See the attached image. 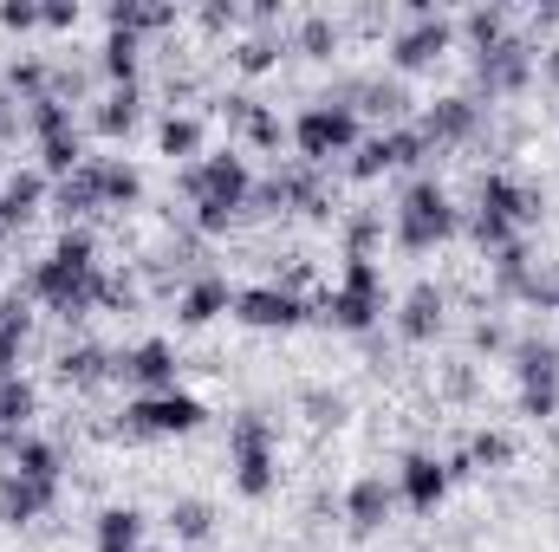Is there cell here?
<instances>
[{
	"instance_id": "32",
	"label": "cell",
	"mask_w": 559,
	"mask_h": 552,
	"mask_svg": "<svg viewBox=\"0 0 559 552\" xmlns=\"http://www.w3.org/2000/svg\"><path fill=\"white\" fill-rule=\"evenodd\" d=\"M176 26H182V7H176V0H111V7H105V33L156 39V33H176Z\"/></svg>"
},
{
	"instance_id": "49",
	"label": "cell",
	"mask_w": 559,
	"mask_h": 552,
	"mask_svg": "<svg viewBox=\"0 0 559 552\" xmlns=\"http://www.w3.org/2000/svg\"><path fill=\"white\" fill-rule=\"evenodd\" d=\"M20 137H26V105L0 85V143H20Z\"/></svg>"
},
{
	"instance_id": "51",
	"label": "cell",
	"mask_w": 559,
	"mask_h": 552,
	"mask_svg": "<svg viewBox=\"0 0 559 552\" xmlns=\"http://www.w3.org/2000/svg\"><path fill=\"white\" fill-rule=\"evenodd\" d=\"M540 85H554L559 92V39L554 46H540Z\"/></svg>"
},
{
	"instance_id": "11",
	"label": "cell",
	"mask_w": 559,
	"mask_h": 552,
	"mask_svg": "<svg viewBox=\"0 0 559 552\" xmlns=\"http://www.w3.org/2000/svg\"><path fill=\"white\" fill-rule=\"evenodd\" d=\"M508 371H514V410L527 416V422H554L559 416V338L514 332Z\"/></svg>"
},
{
	"instance_id": "2",
	"label": "cell",
	"mask_w": 559,
	"mask_h": 552,
	"mask_svg": "<svg viewBox=\"0 0 559 552\" xmlns=\"http://www.w3.org/2000/svg\"><path fill=\"white\" fill-rule=\"evenodd\" d=\"M547 215V189L521 169H481L475 176V202L462 208V235L475 241V254H501L514 241H527Z\"/></svg>"
},
{
	"instance_id": "33",
	"label": "cell",
	"mask_w": 559,
	"mask_h": 552,
	"mask_svg": "<svg viewBox=\"0 0 559 552\" xmlns=\"http://www.w3.org/2000/svg\"><path fill=\"white\" fill-rule=\"evenodd\" d=\"M143 59H150V39H138V33H105L98 52H92V72L105 85H143Z\"/></svg>"
},
{
	"instance_id": "48",
	"label": "cell",
	"mask_w": 559,
	"mask_h": 552,
	"mask_svg": "<svg viewBox=\"0 0 559 552\" xmlns=\"http://www.w3.org/2000/svg\"><path fill=\"white\" fill-rule=\"evenodd\" d=\"M299 404H306V416H312V422H319V429H325V422H332V429H338V422H345V410H352V404H345V397H338V391H306V397H299Z\"/></svg>"
},
{
	"instance_id": "20",
	"label": "cell",
	"mask_w": 559,
	"mask_h": 552,
	"mask_svg": "<svg viewBox=\"0 0 559 552\" xmlns=\"http://www.w3.org/2000/svg\"><path fill=\"white\" fill-rule=\"evenodd\" d=\"M59 494H66V481L0 468V527H7V533H26V527L52 520V514H59Z\"/></svg>"
},
{
	"instance_id": "47",
	"label": "cell",
	"mask_w": 559,
	"mask_h": 552,
	"mask_svg": "<svg viewBox=\"0 0 559 552\" xmlns=\"http://www.w3.org/2000/svg\"><path fill=\"white\" fill-rule=\"evenodd\" d=\"M0 33H39V0H0Z\"/></svg>"
},
{
	"instance_id": "12",
	"label": "cell",
	"mask_w": 559,
	"mask_h": 552,
	"mask_svg": "<svg viewBox=\"0 0 559 552\" xmlns=\"http://www.w3.org/2000/svg\"><path fill=\"white\" fill-rule=\"evenodd\" d=\"M202 422H209V404L195 391H156V397H124L111 435L118 442H182Z\"/></svg>"
},
{
	"instance_id": "52",
	"label": "cell",
	"mask_w": 559,
	"mask_h": 552,
	"mask_svg": "<svg viewBox=\"0 0 559 552\" xmlns=\"http://www.w3.org/2000/svg\"><path fill=\"white\" fill-rule=\"evenodd\" d=\"M534 26H559V7H540V13H534Z\"/></svg>"
},
{
	"instance_id": "46",
	"label": "cell",
	"mask_w": 559,
	"mask_h": 552,
	"mask_svg": "<svg viewBox=\"0 0 559 552\" xmlns=\"http://www.w3.org/2000/svg\"><path fill=\"white\" fill-rule=\"evenodd\" d=\"M85 7L79 0H39V33H79Z\"/></svg>"
},
{
	"instance_id": "22",
	"label": "cell",
	"mask_w": 559,
	"mask_h": 552,
	"mask_svg": "<svg viewBox=\"0 0 559 552\" xmlns=\"http://www.w3.org/2000/svg\"><path fill=\"white\" fill-rule=\"evenodd\" d=\"M111 364H118V345H98V338H66L52 351V384L66 397H85V391H105L111 384Z\"/></svg>"
},
{
	"instance_id": "17",
	"label": "cell",
	"mask_w": 559,
	"mask_h": 552,
	"mask_svg": "<svg viewBox=\"0 0 559 552\" xmlns=\"http://www.w3.org/2000/svg\"><path fill=\"white\" fill-rule=\"evenodd\" d=\"M417 131L436 156L442 149H468V143H481V131H488V105L468 98V92H442V98L417 105Z\"/></svg>"
},
{
	"instance_id": "50",
	"label": "cell",
	"mask_w": 559,
	"mask_h": 552,
	"mask_svg": "<svg viewBox=\"0 0 559 552\" xmlns=\"http://www.w3.org/2000/svg\"><path fill=\"white\" fill-rule=\"evenodd\" d=\"M442 397H475V364H449V377H442Z\"/></svg>"
},
{
	"instance_id": "43",
	"label": "cell",
	"mask_w": 559,
	"mask_h": 552,
	"mask_svg": "<svg viewBox=\"0 0 559 552\" xmlns=\"http://www.w3.org/2000/svg\"><path fill=\"white\" fill-rule=\"evenodd\" d=\"M462 455L475 461V475H501V468H514V455H521V448H514V435H508V429H488V422H481V429L462 442Z\"/></svg>"
},
{
	"instance_id": "27",
	"label": "cell",
	"mask_w": 559,
	"mask_h": 552,
	"mask_svg": "<svg viewBox=\"0 0 559 552\" xmlns=\"http://www.w3.org/2000/svg\"><path fill=\"white\" fill-rule=\"evenodd\" d=\"M156 156L169 163V169H189V163H202L209 156V118L202 111H182V105H169L163 118H156Z\"/></svg>"
},
{
	"instance_id": "14",
	"label": "cell",
	"mask_w": 559,
	"mask_h": 552,
	"mask_svg": "<svg viewBox=\"0 0 559 552\" xmlns=\"http://www.w3.org/2000/svg\"><path fill=\"white\" fill-rule=\"evenodd\" d=\"M235 325H248V332H299V325H312V292L306 286H293V279H248V286H235V312H228Z\"/></svg>"
},
{
	"instance_id": "38",
	"label": "cell",
	"mask_w": 559,
	"mask_h": 552,
	"mask_svg": "<svg viewBox=\"0 0 559 552\" xmlns=\"http://www.w3.org/2000/svg\"><path fill=\"white\" fill-rule=\"evenodd\" d=\"M280 59H286V33H241V39L228 46V65H235L241 79H267Z\"/></svg>"
},
{
	"instance_id": "7",
	"label": "cell",
	"mask_w": 559,
	"mask_h": 552,
	"mask_svg": "<svg viewBox=\"0 0 559 552\" xmlns=\"http://www.w3.org/2000/svg\"><path fill=\"white\" fill-rule=\"evenodd\" d=\"M455 46H462V39H455V13H442V7H429V0H411V7L397 13L391 39H384V65H391V79L411 85L423 72H436Z\"/></svg>"
},
{
	"instance_id": "6",
	"label": "cell",
	"mask_w": 559,
	"mask_h": 552,
	"mask_svg": "<svg viewBox=\"0 0 559 552\" xmlns=\"http://www.w3.org/2000/svg\"><path fill=\"white\" fill-rule=\"evenodd\" d=\"M358 143H365V118H358L345 98H332V92L306 98V105L286 118V149H293V163H306V169H332V163H345Z\"/></svg>"
},
{
	"instance_id": "53",
	"label": "cell",
	"mask_w": 559,
	"mask_h": 552,
	"mask_svg": "<svg viewBox=\"0 0 559 552\" xmlns=\"http://www.w3.org/2000/svg\"><path fill=\"white\" fill-rule=\"evenodd\" d=\"M547 312L559 319V274H554V292H547Z\"/></svg>"
},
{
	"instance_id": "40",
	"label": "cell",
	"mask_w": 559,
	"mask_h": 552,
	"mask_svg": "<svg viewBox=\"0 0 559 552\" xmlns=\"http://www.w3.org/2000/svg\"><path fill=\"white\" fill-rule=\"evenodd\" d=\"M508 33H514V13H508V7H468V13H455V39H462L468 52L508 39Z\"/></svg>"
},
{
	"instance_id": "4",
	"label": "cell",
	"mask_w": 559,
	"mask_h": 552,
	"mask_svg": "<svg viewBox=\"0 0 559 552\" xmlns=\"http://www.w3.org/2000/svg\"><path fill=\"white\" fill-rule=\"evenodd\" d=\"M391 241L404 254H436V248L462 241V202L449 195V182L436 169H423V176H411L397 189V202H391Z\"/></svg>"
},
{
	"instance_id": "35",
	"label": "cell",
	"mask_w": 559,
	"mask_h": 552,
	"mask_svg": "<svg viewBox=\"0 0 559 552\" xmlns=\"http://www.w3.org/2000/svg\"><path fill=\"white\" fill-rule=\"evenodd\" d=\"M0 468H20V475L66 481V468H72V461H66V442H59V435H39V429H33V435H20V442L7 448V461H0Z\"/></svg>"
},
{
	"instance_id": "13",
	"label": "cell",
	"mask_w": 559,
	"mask_h": 552,
	"mask_svg": "<svg viewBox=\"0 0 559 552\" xmlns=\"http://www.w3.org/2000/svg\"><path fill=\"white\" fill-rule=\"evenodd\" d=\"M429 143H423V131H417V118L411 124H391V131H365V143L338 163L352 182H384V176H423L429 169Z\"/></svg>"
},
{
	"instance_id": "1",
	"label": "cell",
	"mask_w": 559,
	"mask_h": 552,
	"mask_svg": "<svg viewBox=\"0 0 559 552\" xmlns=\"http://www.w3.org/2000/svg\"><path fill=\"white\" fill-rule=\"evenodd\" d=\"M98 274H105L98 235H92V228H59L52 248L26 267L20 292H26L39 312H52L59 325H85V319H98Z\"/></svg>"
},
{
	"instance_id": "19",
	"label": "cell",
	"mask_w": 559,
	"mask_h": 552,
	"mask_svg": "<svg viewBox=\"0 0 559 552\" xmlns=\"http://www.w3.org/2000/svg\"><path fill=\"white\" fill-rule=\"evenodd\" d=\"M391 481H397V507H411L417 520L442 514V501H449V488H455L436 448H404L397 468H391Z\"/></svg>"
},
{
	"instance_id": "9",
	"label": "cell",
	"mask_w": 559,
	"mask_h": 552,
	"mask_svg": "<svg viewBox=\"0 0 559 552\" xmlns=\"http://www.w3.org/2000/svg\"><path fill=\"white\" fill-rule=\"evenodd\" d=\"M26 143H33V163H39L52 182H59V176H72V169L92 156L85 111H79V105H66L59 92L33 98V105H26Z\"/></svg>"
},
{
	"instance_id": "30",
	"label": "cell",
	"mask_w": 559,
	"mask_h": 552,
	"mask_svg": "<svg viewBox=\"0 0 559 552\" xmlns=\"http://www.w3.org/2000/svg\"><path fill=\"white\" fill-rule=\"evenodd\" d=\"M150 514L138 501H105L92 514V552H150Z\"/></svg>"
},
{
	"instance_id": "3",
	"label": "cell",
	"mask_w": 559,
	"mask_h": 552,
	"mask_svg": "<svg viewBox=\"0 0 559 552\" xmlns=\"http://www.w3.org/2000/svg\"><path fill=\"white\" fill-rule=\"evenodd\" d=\"M391 305H397L391 279H384L378 261H365V254H345L338 261V279L325 292H312V319L332 325V332H345V338H371L391 319Z\"/></svg>"
},
{
	"instance_id": "24",
	"label": "cell",
	"mask_w": 559,
	"mask_h": 552,
	"mask_svg": "<svg viewBox=\"0 0 559 552\" xmlns=\"http://www.w3.org/2000/svg\"><path fill=\"white\" fill-rule=\"evenodd\" d=\"M338 514H345V533H352V540L384 533L391 514H397V481H391V475H358V481L338 494Z\"/></svg>"
},
{
	"instance_id": "5",
	"label": "cell",
	"mask_w": 559,
	"mask_h": 552,
	"mask_svg": "<svg viewBox=\"0 0 559 552\" xmlns=\"http://www.w3.org/2000/svg\"><path fill=\"white\" fill-rule=\"evenodd\" d=\"M228 481L241 501H274L280 494V422L267 410H235L228 416V442H222Z\"/></svg>"
},
{
	"instance_id": "42",
	"label": "cell",
	"mask_w": 559,
	"mask_h": 552,
	"mask_svg": "<svg viewBox=\"0 0 559 552\" xmlns=\"http://www.w3.org/2000/svg\"><path fill=\"white\" fill-rule=\"evenodd\" d=\"M235 149H248V156H274L286 149V118H280L274 105H254L248 111V124H241V137H235Z\"/></svg>"
},
{
	"instance_id": "41",
	"label": "cell",
	"mask_w": 559,
	"mask_h": 552,
	"mask_svg": "<svg viewBox=\"0 0 559 552\" xmlns=\"http://www.w3.org/2000/svg\"><path fill=\"white\" fill-rule=\"evenodd\" d=\"M52 59H39V52H20V59H7V72H0V85L20 98V105H33V98H46L52 92Z\"/></svg>"
},
{
	"instance_id": "23",
	"label": "cell",
	"mask_w": 559,
	"mask_h": 552,
	"mask_svg": "<svg viewBox=\"0 0 559 552\" xmlns=\"http://www.w3.org/2000/svg\"><path fill=\"white\" fill-rule=\"evenodd\" d=\"M143 118H150L143 85H105V92L85 105V137L92 143H124V137L143 131Z\"/></svg>"
},
{
	"instance_id": "45",
	"label": "cell",
	"mask_w": 559,
	"mask_h": 552,
	"mask_svg": "<svg viewBox=\"0 0 559 552\" xmlns=\"http://www.w3.org/2000/svg\"><path fill=\"white\" fill-rule=\"evenodd\" d=\"M195 20H202L209 33H235V39H241V26H248V7H241V0H209Z\"/></svg>"
},
{
	"instance_id": "25",
	"label": "cell",
	"mask_w": 559,
	"mask_h": 552,
	"mask_svg": "<svg viewBox=\"0 0 559 552\" xmlns=\"http://www.w3.org/2000/svg\"><path fill=\"white\" fill-rule=\"evenodd\" d=\"M46 208H52V176H46L39 163H26V169H7V176H0V241H7V235H20V228H33Z\"/></svg>"
},
{
	"instance_id": "10",
	"label": "cell",
	"mask_w": 559,
	"mask_h": 552,
	"mask_svg": "<svg viewBox=\"0 0 559 552\" xmlns=\"http://www.w3.org/2000/svg\"><path fill=\"white\" fill-rule=\"evenodd\" d=\"M534 79H540V39H527L521 26L508 39L468 52V98H481V105H508V98L534 92Z\"/></svg>"
},
{
	"instance_id": "54",
	"label": "cell",
	"mask_w": 559,
	"mask_h": 552,
	"mask_svg": "<svg viewBox=\"0 0 559 552\" xmlns=\"http://www.w3.org/2000/svg\"><path fill=\"white\" fill-rule=\"evenodd\" d=\"M554 131H559V105H554Z\"/></svg>"
},
{
	"instance_id": "39",
	"label": "cell",
	"mask_w": 559,
	"mask_h": 552,
	"mask_svg": "<svg viewBox=\"0 0 559 552\" xmlns=\"http://www.w3.org/2000/svg\"><path fill=\"white\" fill-rule=\"evenodd\" d=\"M143 305V274L124 261V267H111L105 261V274H98V312H111V319H124V312H138Z\"/></svg>"
},
{
	"instance_id": "26",
	"label": "cell",
	"mask_w": 559,
	"mask_h": 552,
	"mask_svg": "<svg viewBox=\"0 0 559 552\" xmlns=\"http://www.w3.org/2000/svg\"><path fill=\"white\" fill-rule=\"evenodd\" d=\"M488 286H495V299H514V305H547V292H554V279L534 267V248L527 241L488 254Z\"/></svg>"
},
{
	"instance_id": "31",
	"label": "cell",
	"mask_w": 559,
	"mask_h": 552,
	"mask_svg": "<svg viewBox=\"0 0 559 552\" xmlns=\"http://www.w3.org/2000/svg\"><path fill=\"white\" fill-rule=\"evenodd\" d=\"M33 332H39V305H33L26 292H7V299H0V377L26 371Z\"/></svg>"
},
{
	"instance_id": "8",
	"label": "cell",
	"mask_w": 559,
	"mask_h": 552,
	"mask_svg": "<svg viewBox=\"0 0 559 552\" xmlns=\"http://www.w3.org/2000/svg\"><path fill=\"white\" fill-rule=\"evenodd\" d=\"M254 182H261V169H254V156L235 149V143H228V149H209V156L189 163V169H176V189H182L189 208H228V215H241V221H248Z\"/></svg>"
},
{
	"instance_id": "36",
	"label": "cell",
	"mask_w": 559,
	"mask_h": 552,
	"mask_svg": "<svg viewBox=\"0 0 559 552\" xmlns=\"http://www.w3.org/2000/svg\"><path fill=\"white\" fill-rule=\"evenodd\" d=\"M163 527H169L176 547H202V540H215V501H202V494H176V501L163 507Z\"/></svg>"
},
{
	"instance_id": "34",
	"label": "cell",
	"mask_w": 559,
	"mask_h": 552,
	"mask_svg": "<svg viewBox=\"0 0 559 552\" xmlns=\"http://www.w3.org/2000/svg\"><path fill=\"white\" fill-rule=\"evenodd\" d=\"M286 46H293L299 59H319V65H325V59H338V52H345V20H338V13H325V7H312V13H299V20H293V39H286Z\"/></svg>"
},
{
	"instance_id": "15",
	"label": "cell",
	"mask_w": 559,
	"mask_h": 552,
	"mask_svg": "<svg viewBox=\"0 0 559 552\" xmlns=\"http://www.w3.org/2000/svg\"><path fill=\"white\" fill-rule=\"evenodd\" d=\"M111 384H124V397H156V391H182V358L163 332H143L131 345H118Z\"/></svg>"
},
{
	"instance_id": "16",
	"label": "cell",
	"mask_w": 559,
	"mask_h": 552,
	"mask_svg": "<svg viewBox=\"0 0 559 552\" xmlns=\"http://www.w3.org/2000/svg\"><path fill=\"white\" fill-rule=\"evenodd\" d=\"M332 98H345V105L365 118V131H391V124H411V118H417V98H411V85H404V79H391V72L338 79V85H332Z\"/></svg>"
},
{
	"instance_id": "44",
	"label": "cell",
	"mask_w": 559,
	"mask_h": 552,
	"mask_svg": "<svg viewBox=\"0 0 559 552\" xmlns=\"http://www.w3.org/2000/svg\"><path fill=\"white\" fill-rule=\"evenodd\" d=\"M508 345H514V332H508L501 319H475V325H468V351H475V358H508Z\"/></svg>"
},
{
	"instance_id": "21",
	"label": "cell",
	"mask_w": 559,
	"mask_h": 552,
	"mask_svg": "<svg viewBox=\"0 0 559 552\" xmlns=\"http://www.w3.org/2000/svg\"><path fill=\"white\" fill-rule=\"evenodd\" d=\"M169 305H176V332H209L215 319L235 312V279L215 274V267H202L195 279H182V286L169 292Z\"/></svg>"
},
{
	"instance_id": "37",
	"label": "cell",
	"mask_w": 559,
	"mask_h": 552,
	"mask_svg": "<svg viewBox=\"0 0 559 552\" xmlns=\"http://www.w3.org/2000/svg\"><path fill=\"white\" fill-rule=\"evenodd\" d=\"M338 241H345V254H365V261H378V248L391 241V221H384V208H338Z\"/></svg>"
},
{
	"instance_id": "18",
	"label": "cell",
	"mask_w": 559,
	"mask_h": 552,
	"mask_svg": "<svg viewBox=\"0 0 559 552\" xmlns=\"http://www.w3.org/2000/svg\"><path fill=\"white\" fill-rule=\"evenodd\" d=\"M391 332L423 351V345H436L442 332H449V286H436V279H411L404 292H397V305H391Z\"/></svg>"
},
{
	"instance_id": "29",
	"label": "cell",
	"mask_w": 559,
	"mask_h": 552,
	"mask_svg": "<svg viewBox=\"0 0 559 552\" xmlns=\"http://www.w3.org/2000/svg\"><path fill=\"white\" fill-rule=\"evenodd\" d=\"M39 410H46V391H39L26 371L0 377V461H7V448H13L20 435L39 429Z\"/></svg>"
},
{
	"instance_id": "28",
	"label": "cell",
	"mask_w": 559,
	"mask_h": 552,
	"mask_svg": "<svg viewBox=\"0 0 559 552\" xmlns=\"http://www.w3.org/2000/svg\"><path fill=\"white\" fill-rule=\"evenodd\" d=\"M92 182H98V215H131L150 195V182L131 156H92Z\"/></svg>"
}]
</instances>
